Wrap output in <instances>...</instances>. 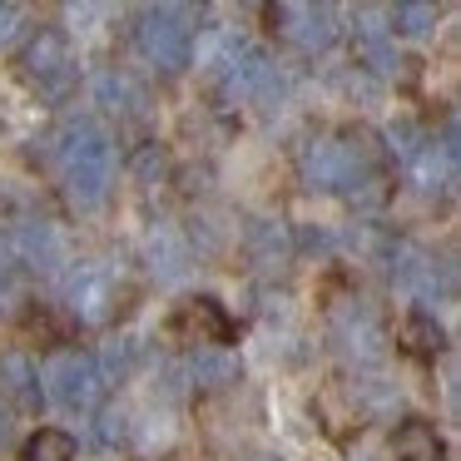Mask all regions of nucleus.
Listing matches in <instances>:
<instances>
[{"instance_id": "obj_1", "label": "nucleus", "mask_w": 461, "mask_h": 461, "mask_svg": "<svg viewBox=\"0 0 461 461\" xmlns=\"http://www.w3.org/2000/svg\"><path fill=\"white\" fill-rule=\"evenodd\" d=\"M55 159H60V179H65V189H70V199L80 203V209H100L104 194H110V184H114L110 134H104L95 120H75L70 130L60 134Z\"/></svg>"}, {"instance_id": "obj_2", "label": "nucleus", "mask_w": 461, "mask_h": 461, "mask_svg": "<svg viewBox=\"0 0 461 461\" xmlns=\"http://www.w3.org/2000/svg\"><path fill=\"white\" fill-rule=\"evenodd\" d=\"M41 382H45V397H50L55 407H65V411L100 407L104 387H110L100 357H90V352H80V348H60L55 357H45Z\"/></svg>"}, {"instance_id": "obj_3", "label": "nucleus", "mask_w": 461, "mask_h": 461, "mask_svg": "<svg viewBox=\"0 0 461 461\" xmlns=\"http://www.w3.org/2000/svg\"><path fill=\"white\" fill-rule=\"evenodd\" d=\"M194 11L189 5H149L140 15V50L149 55L159 70H184L194 55Z\"/></svg>"}, {"instance_id": "obj_4", "label": "nucleus", "mask_w": 461, "mask_h": 461, "mask_svg": "<svg viewBox=\"0 0 461 461\" xmlns=\"http://www.w3.org/2000/svg\"><path fill=\"white\" fill-rule=\"evenodd\" d=\"M273 21L283 25V35H288L303 55H318V50H328V45L338 41V11H332V5L298 0V5H278Z\"/></svg>"}, {"instance_id": "obj_5", "label": "nucleus", "mask_w": 461, "mask_h": 461, "mask_svg": "<svg viewBox=\"0 0 461 461\" xmlns=\"http://www.w3.org/2000/svg\"><path fill=\"white\" fill-rule=\"evenodd\" d=\"M114 273L104 263H80L65 283V298H70V312L80 322H104L114 312Z\"/></svg>"}, {"instance_id": "obj_6", "label": "nucleus", "mask_w": 461, "mask_h": 461, "mask_svg": "<svg viewBox=\"0 0 461 461\" xmlns=\"http://www.w3.org/2000/svg\"><path fill=\"white\" fill-rule=\"evenodd\" d=\"M169 332H174L179 342H209V348H229L233 322H229V312H223L213 298H194V303H184V308L174 312Z\"/></svg>"}, {"instance_id": "obj_7", "label": "nucleus", "mask_w": 461, "mask_h": 461, "mask_svg": "<svg viewBox=\"0 0 461 461\" xmlns=\"http://www.w3.org/2000/svg\"><path fill=\"white\" fill-rule=\"evenodd\" d=\"M223 85H229V95H243V100H273V95L283 90L273 60H268V55H258V50H243L239 60L223 70Z\"/></svg>"}, {"instance_id": "obj_8", "label": "nucleus", "mask_w": 461, "mask_h": 461, "mask_svg": "<svg viewBox=\"0 0 461 461\" xmlns=\"http://www.w3.org/2000/svg\"><path fill=\"white\" fill-rule=\"evenodd\" d=\"M11 258H21V263H31V268H55V263L65 258V243H60V233L50 229L45 219H25V223H15V233H11Z\"/></svg>"}, {"instance_id": "obj_9", "label": "nucleus", "mask_w": 461, "mask_h": 461, "mask_svg": "<svg viewBox=\"0 0 461 461\" xmlns=\"http://www.w3.org/2000/svg\"><path fill=\"white\" fill-rule=\"evenodd\" d=\"M25 70H31L41 85H65L70 80V45H65V35L60 31H41V41H35L31 55H25Z\"/></svg>"}, {"instance_id": "obj_10", "label": "nucleus", "mask_w": 461, "mask_h": 461, "mask_svg": "<svg viewBox=\"0 0 461 461\" xmlns=\"http://www.w3.org/2000/svg\"><path fill=\"white\" fill-rule=\"evenodd\" d=\"M382 21H387V11H372V5H362V11H357V50L367 55L377 70H387V65H392L387 35H392V31H387Z\"/></svg>"}, {"instance_id": "obj_11", "label": "nucleus", "mask_w": 461, "mask_h": 461, "mask_svg": "<svg viewBox=\"0 0 461 461\" xmlns=\"http://www.w3.org/2000/svg\"><path fill=\"white\" fill-rule=\"evenodd\" d=\"M397 461H447V447L427 421H407L397 431Z\"/></svg>"}, {"instance_id": "obj_12", "label": "nucleus", "mask_w": 461, "mask_h": 461, "mask_svg": "<svg viewBox=\"0 0 461 461\" xmlns=\"http://www.w3.org/2000/svg\"><path fill=\"white\" fill-rule=\"evenodd\" d=\"M338 342H342V352H357V357H377V328H372V318L367 312H357V318H352V312H338Z\"/></svg>"}, {"instance_id": "obj_13", "label": "nucleus", "mask_w": 461, "mask_h": 461, "mask_svg": "<svg viewBox=\"0 0 461 461\" xmlns=\"http://www.w3.org/2000/svg\"><path fill=\"white\" fill-rule=\"evenodd\" d=\"M397 338H402V348H407L411 357H437L441 352V328L431 318H421V312H411V318L402 322Z\"/></svg>"}, {"instance_id": "obj_14", "label": "nucleus", "mask_w": 461, "mask_h": 461, "mask_svg": "<svg viewBox=\"0 0 461 461\" xmlns=\"http://www.w3.org/2000/svg\"><path fill=\"white\" fill-rule=\"evenodd\" d=\"M95 95H100L104 110H140L144 104L140 85H134L130 75H100V80H95Z\"/></svg>"}, {"instance_id": "obj_15", "label": "nucleus", "mask_w": 461, "mask_h": 461, "mask_svg": "<svg viewBox=\"0 0 461 461\" xmlns=\"http://www.w3.org/2000/svg\"><path fill=\"white\" fill-rule=\"evenodd\" d=\"M184 258H189V253H184V243L174 239L169 229H159L149 239V263H154V273H159V278H179L184 273Z\"/></svg>"}, {"instance_id": "obj_16", "label": "nucleus", "mask_w": 461, "mask_h": 461, "mask_svg": "<svg viewBox=\"0 0 461 461\" xmlns=\"http://www.w3.org/2000/svg\"><path fill=\"white\" fill-rule=\"evenodd\" d=\"M21 461H75V441L65 437V431H35V437L25 441Z\"/></svg>"}, {"instance_id": "obj_17", "label": "nucleus", "mask_w": 461, "mask_h": 461, "mask_svg": "<svg viewBox=\"0 0 461 461\" xmlns=\"http://www.w3.org/2000/svg\"><path fill=\"white\" fill-rule=\"evenodd\" d=\"M387 31H402V35H427L437 25V5H421V0H407L397 11H387Z\"/></svg>"}, {"instance_id": "obj_18", "label": "nucleus", "mask_w": 461, "mask_h": 461, "mask_svg": "<svg viewBox=\"0 0 461 461\" xmlns=\"http://www.w3.org/2000/svg\"><path fill=\"white\" fill-rule=\"evenodd\" d=\"M233 357H223V352H199V357L189 362V377L199 382V387H219V382H233Z\"/></svg>"}, {"instance_id": "obj_19", "label": "nucleus", "mask_w": 461, "mask_h": 461, "mask_svg": "<svg viewBox=\"0 0 461 461\" xmlns=\"http://www.w3.org/2000/svg\"><path fill=\"white\" fill-rule=\"evenodd\" d=\"M0 377H5V382H0L5 392H15V397H25V402L35 397V392H31V367H25V357H5V362H0Z\"/></svg>"}, {"instance_id": "obj_20", "label": "nucleus", "mask_w": 461, "mask_h": 461, "mask_svg": "<svg viewBox=\"0 0 461 461\" xmlns=\"http://www.w3.org/2000/svg\"><path fill=\"white\" fill-rule=\"evenodd\" d=\"M25 25V5H0V45H11Z\"/></svg>"}, {"instance_id": "obj_21", "label": "nucleus", "mask_w": 461, "mask_h": 461, "mask_svg": "<svg viewBox=\"0 0 461 461\" xmlns=\"http://www.w3.org/2000/svg\"><path fill=\"white\" fill-rule=\"evenodd\" d=\"M104 441H114V437H124V417H114V411H110V417H104Z\"/></svg>"}, {"instance_id": "obj_22", "label": "nucleus", "mask_w": 461, "mask_h": 461, "mask_svg": "<svg viewBox=\"0 0 461 461\" xmlns=\"http://www.w3.org/2000/svg\"><path fill=\"white\" fill-rule=\"evenodd\" d=\"M11 437V417H5V407H0V441Z\"/></svg>"}]
</instances>
